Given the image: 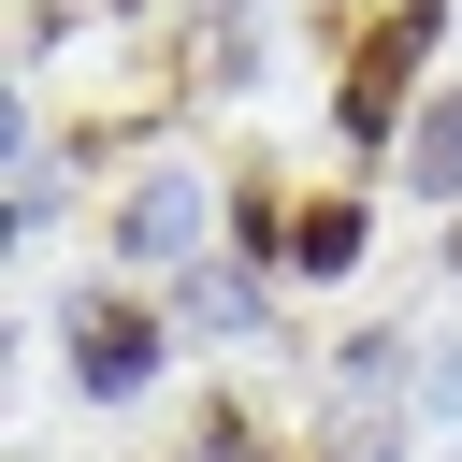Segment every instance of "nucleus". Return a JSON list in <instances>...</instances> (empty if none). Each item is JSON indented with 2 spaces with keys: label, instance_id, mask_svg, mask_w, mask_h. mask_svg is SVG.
Wrapping results in <instances>:
<instances>
[{
  "label": "nucleus",
  "instance_id": "3",
  "mask_svg": "<svg viewBox=\"0 0 462 462\" xmlns=\"http://www.w3.org/2000/svg\"><path fill=\"white\" fill-rule=\"evenodd\" d=\"M116 245H130V260H188V245H202V188H188V173H159V188H130V217H116Z\"/></svg>",
  "mask_w": 462,
  "mask_h": 462
},
{
  "label": "nucleus",
  "instance_id": "5",
  "mask_svg": "<svg viewBox=\"0 0 462 462\" xmlns=\"http://www.w3.org/2000/svg\"><path fill=\"white\" fill-rule=\"evenodd\" d=\"M289 260H303V274H346V260H361V202H318V217L289 231Z\"/></svg>",
  "mask_w": 462,
  "mask_h": 462
},
{
  "label": "nucleus",
  "instance_id": "4",
  "mask_svg": "<svg viewBox=\"0 0 462 462\" xmlns=\"http://www.w3.org/2000/svg\"><path fill=\"white\" fill-rule=\"evenodd\" d=\"M404 173H419V188H433V202H448V188H462V87H448V101H433V116H419V130H404Z\"/></svg>",
  "mask_w": 462,
  "mask_h": 462
},
{
  "label": "nucleus",
  "instance_id": "6",
  "mask_svg": "<svg viewBox=\"0 0 462 462\" xmlns=\"http://www.w3.org/2000/svg\"><path fill=\"white\" fill-rule=\"evenodd\" d=\"M188 332H260V289H245V274H202V289H188Z\"/></svg>",
  "mask_w": 462,
  "mask_h": 462
},
{
  "label": "nucleus",
  "instance_id": "2",
  "mask_svg": "<svg viewBox=\"0 0 462 462\" xmlns=\"http://www.w3.org/2000/svg\"><path fill=\"white\" fill-rule=\"evenodd\" d=\"M72 375H87L101 404H130V390L159 375V318H130V303H72Z\"/></svg>",
  "mask_w": 462,
  "mask_h": 462
},
{
  "label": "nucleus",
  "instance_id": "1",
  "mask_svg": "<svg viewBox=\"0 0 462 462\" xmlns=\"http://www.w3.org/2000/svg\"><path fill=\"white\" fill-rule=\"evenodd\" d=\"M433 29H448L433 0L375 14V29H361V58H346V101H332V116H346V130H390V116H404V87H419V58H433Z\"/></svg>",
  "mask_w": 462,
  "mask_h": 462
}]
</instances>
